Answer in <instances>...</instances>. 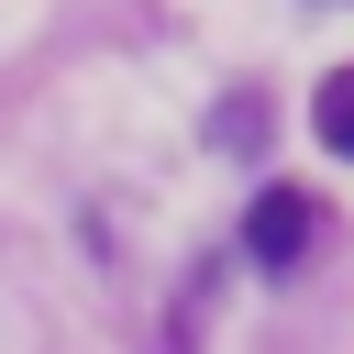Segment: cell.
Returning <instances> with one entry per match:
<instances>
[{"mask_svg": "<svg viewBox=\"0 0 354 354\" xmlns=\"http://www.w3.org/2000/svg\"><path fill=\"white\" fill-rule=\"evenodd\" d=\"M243 254H254V266H299V254H310V199H299V188H266V199L243 210Z\"/></svg>", "mask_w": 354, "mask_h": 354, "instance_id": "cell-1", "label": "cell"}, {"mask_svg": "<svg viewBox=\"0 0 354 354\" xmlns=\"http://www.w3.org/2000/svg\"><path fill=\"white\" fill-rule=\"evenodd\" d=\"M310 122H321V144H332V155H354V66H332V77L310 88Z\"/></svg>", "mask_w": 354, "mask_h": 354, "instance_id": "cell-2", "label": "cell"}]
</instances>
